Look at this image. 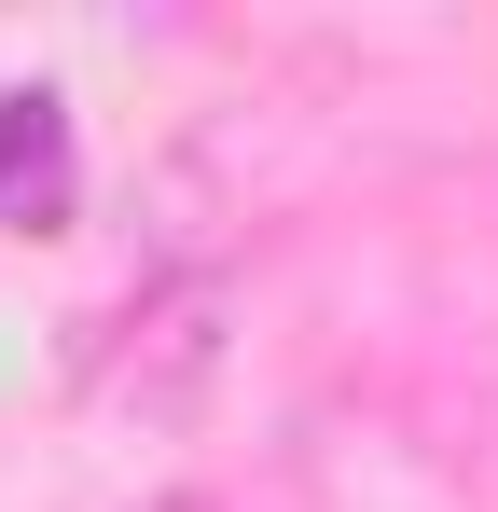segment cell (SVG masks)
<instances>
[{"label": "cell", "mask_w": 498, "mask_h": 512, "mask_svg": "<svg viewBox=\"0 0 498 512\" xmlns=\"http://www.w3.org/2000/svg\"><path fill=\"white\" fill-rule=\"evenodd\" d=\"M0 208H28V222H70V111L42 84L0 97Z\"/></svg>", "instance_id": "2"}, {"label": "cell", "mask_w": 498, "mask_h": 512, "mask_svg": "<svg viewBox=\"0 0 498 512\" xmlns=\"http://www.w3.org/2000/svg\"><path fill=\"white\" fill-rule=\"evenodd\" d=\"M222 346H236V277H166V291H139V305L111 319V346H97V416L180 429L208 402Z\"/></svg>", "instance_id": "1"}, {"label": "cell", "mask_w": 498, "mask_h": 512, "mask_svg": "<svg viewBox=\"0 0 498 512\" xmlns=\"http://www.w3.org/2000/svg\"><path fill=\"white\" fill-rule=\"evenodd\" d=\"M180 512H208V499H180Z\"/></svg>", "instance_id": "3"}]
</instances>
